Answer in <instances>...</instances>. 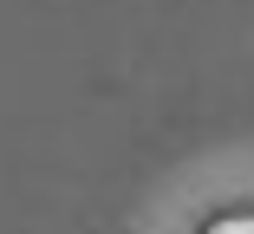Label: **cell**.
Masks as SVG:
<instances>
[{"label":"cell","instance_id":"cell-1","mask_svg":"<svg viewBox=\"0 0 254 234\" xmlns=\"http://www.w3.org/2000/svg\"><path fill=\"white\" fill-rule=\"evenodd\" d=\"M209 234H254V215H222Z\"/></svg>","mask_w":254,"mask_h":234}]
</instances>
